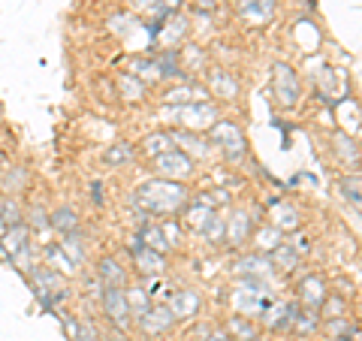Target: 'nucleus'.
Here are the masks:
<instances>
[{"mask_svg":"<svg viewBox=\"0 0 362 341\" xmlns=\"http://www.w3.org/2000/svg\"><path fill=\"white\" fill-rule=\"evenodd\" d=\"M139 202L148 212H175L185 206V187L178 185V181H169V178H154L148 181V185H142L139 187Z\"/></svg>","mask_w":362,"mask_h":341,"instance_id":"nucleus-1","label":"nucleus"},{"mask_svg":"<svg viewBox=\"0 0 362 341\" xmlns=\"http://www.w3.org/2000/svg\"><path fill=\"white\" fill-rule=\"evenodd\" d=\"M211 142H218L230 161H239V157L245 154V136L230 121H214L211 124Z\"/></svg>","mask_w":362,"mask_h":341,"instance_id":"nucleus-2","label":"nucleus"},{"mask_svg":"<svg viewBox=\"0 0 362 341\" xmlns=\"http://www.w3.org/2000/svg\"><path fill=\"white\" fill-rule=\"evenodd\" d=\"M30 281H33V290L49 293V296L58 299V305L66 299V281H64V275H61L58 269H52V266H33Z\"/></svg>","mask_w":362,"mask_h":341,"instance_id":"nucleus-3","label":"nucleus"},{"mask_svg":"<svg viewBox=\"0 0 362 341\" xmlns=\"http://www.w3.org/2000/svg\"><path fill=\"white\" fill-rule=\"evenodd\" d=\"M103 311L112 320L115 329H127L130 323V305H127V293L121 287H103Z\"/></svg>","mask_w":362,"mask_h":341,"instance_id":"nucleus-4","label":"nucleus"},{"mask_svg":"<svg viewBox=\"0 0 362 341\" xmlns=\"http://www.w3.org/2000/svg\"><path fill=\"white\" fill-rule=\"evenodd\" d=\"M154 169L163 178L175 181V178H187L190 173H194V161H190L185 151H166L160 157H154Z\"/></svg>","mask_w":362,"mask_h":341,"instance_id":"nucleus-5","label":"nucleus"},{"mask_svg":"<svg viewBox=\"0 0 362 341\" xmlns=\"http://www.w3.org/2000/svg\"><path fill=\"white\" fill-rule=\"evenodd\" d=\"M130 254H133V263H136V269H139L142 275H160V272L166 269L163 254L145 248L139 238H133V242H130Z\"/></svg>","mask_w":362,"mask_h":341,"instance_id":"nucleus-6","label":"nucleus"},{"mask_svg":"<svg viewBox=\"0 0 362 341\" xmlns=\"http://www.w3.org/2000/svg\"><path fill=\"white\" fill-rule=\"evenodd\" d=\"M275 97L284 106H293L299 100V79L293 73V67H287V64L275 67Z\"/></svg>","mask_w":362,"mask_h":341,"instance_id":"nucleus-7","label":"nucleus"},{"mask_svg":"<svg viewBox=\"0 0 362 341\" xmlns=\"http://www.w3.org/2000/svg\"><path fill=\"white\" fill-rule=\"evenodd\" d=\"M211 121H214V109L209 103H187L178 109V124H185L190 133L211 127Z\"/></svg>","mask_w":362,"mask_h":341,"instance_id":"nucleus-8","label":"nucleus"},{"mask_svg":"<svg viewBox=\"0 0 362 341\" xmlns=\"http://www.w3.org/2000/svg\"><path fill=\"white\" fill-rule=\"evenodd\" d=\"M136 320H139L145 335H160L175 323V317H173V311H169L166 305H151V308L145 311L142 317H136Z\"/></svg>","mask_w":362,"mask_h":341,"instance_id":"nucleus-9","label":"nucleus"},{"mask_svg":"<svg viewBox=\"0 0 362 341\" xmlns=\"http://www.w3.org/2000/svg\"><path fill=\"white\" fill-rule=\"evenodd\" d=\"M28 242H30V226L28 224H16V226H9V230L0 236V245H4V251L9 254V263H13L16 254L25 251Z\"/></svg>","mask_w":362,"mask_h":341,"instance_id":"nucleus-10","label":"nucleus"},{"mask_svg":"<svg viewBox=\"0 0 362 341\" xmlns=\"http://www.w3.org/2000/svg\"><path fill=\"white\" fill-rule=\"evenodd\" d=\"M169 311H173L175 320H187V317H194L197 308H199V296L190 290H181V293H173V299L166 305Z\"/></svg>","mask_w":362,"mask_h":341,"instance_id":"nucleus-11","label":"nucleus"},{"mask_svg":"<svg viewBox=\"0 0 362 341\" xmlns=\"http://www.w3.org/2000/svg\"><path fill=\"white\" fill-rule=\"evenodd\" d=\"M97 275H100V281H103V287H124V281H127V272H124L118 266V260H112V257L100 260Z\"/></svg>","mask_w":362,"mask_h":341,"instance_id":"nucleus-12","label":"nucleus"},{"mask_svg":"<svg viewBox=\"0 0 362 341\" xmlns=\"http://www.w3.org/2000/svg\"><path fill=\"white\" fill-rule=\"evenodd\" d=\"M235 305L245 311H263L266 308V296H263V290L257 287V284H247V287H242L239 293H235Z\"/></svg>","mask_w":362,"mask_h":341,"instance_id":"nucleus-13","label":"nucleus"},{"mask_svg":"<svg viewBox=\"0 0 362 341\" xmlns=\"http://www.w3.org/2000/svg\"><path fill=\"white\" fill-rule=\"evenodd\" d=\"M169 139H173V145H181L187 157H190V154H194V157H206V154H209L206 139H199V136H197V133H190V130H185V133H173Z\"/></svg>","mask_w":362,"mask_h":341,"instance_id":"nucleus-14","label":"nucleus"},{"mask_svg":"<svg viewBox=\"0 0 362 341\" xmlns=\"http://www.w3.org/2000/svg\"><path fill=\"white\" fill-rule=\"evenodd\" d=\"M49 226H54L61 236H73L78 233V214L73 209H58L49 214Z\"/></svg>","mask_w":362,"mask_h":341,"instance_id":"nucleus-15","label":"nucleus"},{"mask_svg":"<svg viewBox=\"0 0 362 341\" xmlns=\"http://www.w3.org/2000/svg\"><path fill=\"white\" fill-rule=\"evenodd\" d=\"M61 251L66 254V260L78 269L85 263V242H82V236L73 233V236H61Z\"/></svg>","mask_w":362,"mask_h":341,"instance_id":"nucleus-16","label":"nucleus"},{"mask_svg":"<svg viewBox=\"0 0 362 341\" xmlns=\"http://www.w3.org/2000/svg\"><path fill=\"white\" fill-rule=\"evenodd\" d=\"M136 238H139V242H142L145 248H151V251H160V254L169 248V245H166V236H163V230H160L157 224H145Z\"/></svg>","mask_w":362,"mask_h":341,"instance_id":"nucleus-17","label":"nucleus"},{"mask_svg":"<svg viewBox=\"0 0 362 341\" xmlns=\"http://www.w3.org/2000/svg\"><path fill=\"white\" fill-rule=\"evenodd\" d=\"M239 6H242V13L254 21H266L272 13H275V4H272V0H239Z\"/></svg>","mask_w":362,"mask_h":341,"instance_id":"nucleus-18","label":"nucleus"},{"mask_svg":"<svg viewBox=\"0 0 362 341\" xmlns=\"http://www.w3.org/2000/svg\"><path fill=\"white\" fill-rule=\"evenodd\" d=\"M247 230H251V221H247V214L245 212H235L233 221L226 224V238H230L233 245H242L245 238H247Z\"/></svg>","mask_w":362,"mask_h":341,"instance_id":"nucleus-19","label":"nucleus"},{"mask_svg":"<svg viewBox=\"0 0 362 341\" xmlns=\"http://www.w3.org/2000/svg\"><path fill=\"white\" fill-rule=\"evenodd\" d=\"M142 151L151 157H160L166 151H173V139H169V133H151L148 139L142 142Z\"/></svg>","mask_w":362,"mask_h":341,"instance_id":"nucleus-20","label":"nucleus"},{"mask_svg":"<svg viewBox=\"0 0 362 341\" xmlns=\"http://www.w3.org/2000/svg\"><path fill=\"white\" fill-rule=\"evenodd\" d=\"M302 299L308 302V305H320V302H326V287L317 278H305L302 281Z\"/></svg>","mask_w":362,"mask_h":341,"instance_id":"nucleus-21","label":"nucleus"},{"mask_svg":"<svg viewBox=\"0 0 362 341\" xmlns=\"http://www.w3.org/2000/svg\"><path fill=\"white\" fill-rule=\"evenodd\" d=\"M0 221H4L6 226L25 224V218H21V209H18V202H16L13 197H4V200H0Z\"/></svg>","mask_w":362,"mask_h":341,"instance_id":"nucleus-22","label":"nucleus"},{"mask_svg":"<svg viewBox=\"0 0 362 341\" xmlns=\"http://www.w3.org/2000/svg\"><path fill=\"white\" fill-rule=\"evenodd\" d=\"M211 218H214V214H211V209L202 200L197 202V206L187 209V221H190V226H197V230H206V226L211 224Z\"/></svg>","mask_w":362,"mask_h":341,"instance_id":"nucleus-23","label":"nucleus"},{"mask_svg":"<svg viewBox=\"0 0 362 341\" xmlns=\"http://www.w3.org/2000/svg\"><path fill=\"white\" fill-rule=\"evenodd\" d=\"M103 161H106L109 166H121V163L133 161V149H130L127 142H118V145H112V149L103 154Z\"/></svg>","mask_w":362,"mask_h":341,"instance_id":"nucleus-24","label":"nucleus"},{"mask_svg":"<svg viewBox=\"0 0 362 341\" xmlns=\"http://www.w3.org/2000/svg\"><path fill=\"white\" fill-rule=\"evenodd\" d=\"M127 305H130V314H133V317H142L145 311L151 308V302H148V293H145V290H139V287H133V290L127 293Z\"/></svg>","mask_w":362,"mask_h":341,"instance_id":"nucleus-25","label":"nucleus"},{"mask_svg":"<svg viewBox=\"0 0 362 341\" xmlns=\"http://www.w3.org/2000/svg\"><path fill=\"white\" fill-rule=\"evenodd\" d=\"M230 338L233 341H254L257 333H254V326L245 320V317H233L230 320Z\"/></svg>","mask_w":362,"mask_h":341,"instance_id":"nucleus-26","label":"nucleus"},{"mask_svg":"<svg viewBox=\"0 0 362 341\" xmlns=\"http://www.w3.org/2000/svg\"><path fill=\"white\" fill-rule=\"evenodd\" d=\"M118 85H121L124 100H142V94H145V85H142L136 76H121Z\"/></svg>","mask_w":362,"mask_h":341,"instance_id":"nucleus-27","label":"nucleus"},{"mask_svg":"<svg viewBox=\"0 0 362 341\" xmlns=\"http://www.w3.org/2000/svg\"><path fill=\"white\" fill-rule=\"evenodd\" d=\"M133 76L145 79V82L163 79V76H160V67H157V61H142V58H136V61H133Z\"/></svg>","mask_w":362,"mask_h":341,"instance_id":"nucleus-28","label":"nucleus"},{"mask_svg":"<svg viewBox=\"0 0 362 341\" xmlns=\"http://www.w3.org/2000/svg\"><path fill=\"white\" fill-rule=\"evenodd\" d=\"M45 257H49L52 266H58L61 272H76V266L66 260V254L61 251V245H45Z\"/></svg>","mask_w":362,"mask_h":341,"instance_id":"nucleus-29","label":"nucleus"},{"mask_svg":"<svg viewBox=\"0 0 362 341\" xmlns=\"http://www.w3.org/2000/svg\"><path fill=\"white\" fill-rule=\"evenodd\" d=\"M296 224H299V214L290 206H275V226L278 230H293Z\"/></svg>","mask_w":362,"mask_h":341,"instance_id":"nucleus-30","label":"nucleus"},{"mask_svg":"<svg viewBox=\"0 0 362 341\" xmlns=\"http://www.w3.org/2000/svg\"><path fill=\"white\" fill-rule=\"evenodd\" d=\"M194 97H199V91H194V88H175V91H169V94H166V103L169 106H178V103L187 106Z\"/></svg>","mask_w":362,"mask_h":341,"instance_id":"nucleus-31","label":"nucleus"},{"mask_svg":"<svg viewBox=\"0 0 362 341\" xmlns=\"http://www.w3.org/2000/svg\"><path fill=\"white\" fill-rule=\"evenodd\" d=\"M58 320L64 323L66 338H70V341H78V333H82V320H78V317H73V314H66V311L58 314Z\"/></svg>","mask_w":362,"mask_h":341,"instance_id":"nucleus-32","label":"nucleus"},{"mask_svg":"<svg viewBox=\"0 0 362 341\" xmlns=\"http://www.w3.org/2000/svg\"><path fill=\"white\" fill-rule=\"evenodd\" d=\"M157 67H160V76H169V79H175L181 76V67L175 64V52H166L157 58Z\"/></svg>","mask_w":362,"mask_h":341,"instance_id":"nucleus-33","label":"nucleus"},{"mask_svg":"<svg viewBox=\"0 0 362 341\" xmlns=\"http://www.w3.org/2000/svg\"><path fill=\"white\" fill-rule=\"evenodd\" d=\"M257 242H259V248H263V251H269V248H278V242H281V230H278V226L259 230V233H257Z\"/></svg>","mask_w":362,"mask_h":341,"instance_id":"nucleus-34","label":"nucleus"},{"mask_svg":"<svg viewBox=\"0 0 362 341\" xmlns=\"http://www.w3.org/2000/svg\"><path fill=\"white\" fill-rule=\"evenodd\" d=\"M344 193H347V200L362 212V178H347L344 181Z\"/></svg>","mask_w":362,"mask_h":341,"instance_id":"nucleus-35","label":"nucleus"},{"mask_svg":"<svg viewBox=\"0 0 362 341\" xmlns=\"http://www.w3.org/2000/svg\"><path fill=\"white\" fill-rule=\"evenodd\" d=\"M25 181H28V173H25V169H9V173L4 175V187H6L9 193H16L21 185H25Z\"/></svg>","mask_w":362,"mask_h":341,"instance_id":"nucleus-36","label":"nucleus"},{"mask_svg":"<svg viewBox=\"0 0 362 341\" xmlns=\"http://www.w3.org/2000/svg\"><path fill=\"white\" fill-rule=\"evenodd\" d=\"M239 269L242 272H251V275H266L269 263H266L263 257H247V260H242V263H239Z\"/></svg>","mask_w":362,"mask_h":341,"instance_id":"nucleus-37","label":"nucleus"},{"mask_svg":"<svg viewBox=\"0 0 362 341\" xmlns=\"http://www.w3.org/2000/svg\"><path fill=\"white\" fill-rule=\"evenodd\" d=\"M275 263L281 266V269H293V266H296V251H290V248L287 245H278V251H275Z\"/></svg>","mask_w":362,"mask_h":341,"instance_id":"nucleus-38","label":"nucleus"},{"mask_svg":"<svg viewBox=\"0 0 362 341\" xmlns=\"http://www.w3.org/2000/svg\"><path fill=\"white\" fill-rule=\"evenodd\" d=\"M28 221H30L33 230H45V226H49V214H45L40 206H33L30 214H28Z\"/></svg>","mask_w":362,"mask_h":341,"instance_id":"nucleus-39","label":"nucleus"},{"mask_svg":"<svg viewBox=\"0 0 362 341\" xmlns=\"http://www.w3.org/2000/svg\"><path fill=\"white\" fill-rule=\"evenodd\" d=\"M329 333H332V335H338V333H347V335H350V333H354V326H350L344 317H335V320L329 323Z\"/></svg>","mask_w":362,"mask_h":341,"instance_id":"nucleus-40","label":"nucleus"},{"mask_svg":"<svg viewBox=\"0 0 362 341\" xmlns=\"http://www.w3.org/2000/svg\"><path fill=\"white\" fill-rule=\"evenodd\" d=\"M78 341H100V335H97V329H94V323H88V320H82V333H78Z\"/></svg>","mask_w":362,"mask_h":341,"instance_id":"nucleus-41","label":"nucleus"},{"mask_svg":"<svg viewBox=\"0 0 362 341\" xmlns=\"http://www.w3.org/2000/svg\"><path fill=\"white\" fill-rule=\"evenodd\" d=\"M214 85L221 88V94H223V97L235 94V85H233V82H226V79H223V73H218V76H214Z\"/></svg>","mask_w":362,"mask_h":341,"instance_id":"nucleus-42","label":"nucleus"},{"mask_svg":"<svg viewBox=\"0 0 362 341\" xmlns=\"http://www.w3.org/2000/svg\"><path fill=\"white\" fill-rule=\"evenodd\" d=\"M163 230V236H166V245H175V236H178V230H175V224H163L160 226Z\"/></svg>","mask_w":362,"mask_h":341,"instance_id":"nucleus-43","label":"nucleus"},{"mask_svg":"<svg viewBox=\"0 0 362 341\" xmlns=\"http://www.w3.org/2000/svg\"><path fill=\"white\" fill-rule=\"evenodd\" d=\"M341 311H344V305L338 299H332L329 305H326V317H341Z\"/></svg>","mask_w":362,"mask_h":341,"instance_id":"nucleus-44","label":"nucleus"},{"mask_svg":"<svg viewBox=\"0 0 362 341\" xmlns=\"http://www.w3.org/2000/svg\"><path fill=\"white\" fill-rule=\"evenodd\" d=\"M206 341H233L230 335H226V333H209V338Z\"/></svg>","mask_w":362,"mask_h":341,"instance_id":"nucleus-45","label":"nucleus"},{"mask_svg":"<svg viewBox=\"0 0 362 341\" xmlns=\"http://www.w3.org/2000/svg\"><path fill=\"white\" fill-rule=\"evenodd\" d=\"M94 202H97V206L103 202V187H100V185H94Z\"/></svg>","mask_w":362,"mask_h":341,"instance_id":"nucleus-46","label":"nucleus"},{"mask_svg":"<svg viewBox=\"0 0 362 341\" xmlns=\"http://www.w3.org/2000/svg\"><path fill=\"white\" fill-rule=\"evenodd\" d=\"M112 341H127V335H124V329H115V335H112Z\"/></svg>","mask_w":362,"mask_h":341,"instance_id":"nucleus-47","label":"nucleus"},{"mask_svg":"<svg viewBox=\"0 0 362 341\" xmlns=\"http://www.w3.org/2000/svg\"><path fill=\"white\" fill-rule=\"evenodd\" d=\"M332 341H350V338H332Z\"/></svg>","mask_w":362,"mask_h":341,"instance_id":"nucleus-48","label":"nucleus"},{"mask_svg":"<svg viewBox=\"0 0 362 341\" xmlns=\"http://www.w3.org/2000/svg\"><path fill=\"white\" fill-rule=\"evenodd\" d=\"M254 341H266V338H254Z\"/></svg>","mask_w":362,"mask_h":341,"instance_id":"nucleus-49","label":"nucleus"}]
</instances>
